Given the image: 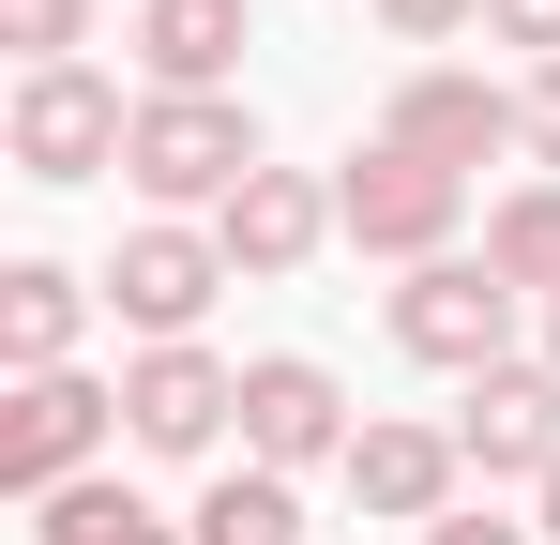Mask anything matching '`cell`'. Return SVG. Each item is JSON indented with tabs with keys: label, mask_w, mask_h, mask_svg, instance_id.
Here are the masks:
<instances>
[{
	"label": "cell",
	"mask_w": 560,
	"mask_h": 545,
	"mask_svg": "<svg viewBox=\"0 0 560 545\" xmlns=\"http://www.w3.org/2000/svg\"><path fill=\"white\" fill-rule=\"evenodd\" d=\"M469 258L500 272V288H515L530 318H546V303H560V182L530 167L515 197H485V243H469Z\"/></svg>",
	"instance_id": "cell-15"
},
{
	"label": "cell",
	"mask_w": 560,
	"mask_h": 545,
	"mask_svg": "<svg viewBox=\"0 0 560 545\" xmlns=\"http://www.w3.org/2000/svg\"><path fill=\"white\" fill-rule=\"evenodd\" d=\"M546 363H560V303H546Z\"/></svg>",
	"instance_id": "cell-24"
},
{
	"label": "cell",
	"mask_w": 560,
	"mask_h": 545,
	"mask_svg": "<svg viewBox=\"0 0 560 545\" xmlns=\"http://www.w3.org/2000/svg\"><path fill=\"white\" fill-rule=\"evenodd\" d=\"M455 485H469V454H455V425H409V409H364V440H349V515L364 531H440L455 515Z\"/></svg>",
	"instance_id": "cell-10"
},
{
	"label": "cell",
	"mask_w": 560,
	"mask_h": 545,
	"mask_svg": "<svg viewBox=\"0 0 560 545\" xmlns=\"http://www.w3.org/2000/svg\"><path fill=\"white\" fill-rule=\"evenodd\" d=\"M485 46H515V61L546 77L560 61V0H485Z\"/></svg>",
	"instance_id": "cell-19"
},
{
	"label": "cell",
	"mask_w": 560,
	"mask_h": 545,
	"mask_svg": "<svg viewBox=\"0 0 560 545\" xmlns=\"http://www.w3.org/2000/svg\"><path fill=\"white\" fill-rule=\"evenodd\" d=\"M0 46H15V77L92 61V0H0Z\"/></svg>",
	"instance_id": "cell-18"
},
{
	"label": "cell",
	"mask_w": 560,
	"mask_h": 545,
	"mask_svg": "<svg viewBox=\"0 0 560 545\" xmlns=\"http://www.w3.org/2000/svg\"><path fill=\"white\" fill-rule=\"evenodd\" d=\"M378 137L469 182V167H500V152H530V106L485 77V61H409V77H394V106H378Z\"/></svg>",
	"instance_id": "cell-6"
},
{
	"label": "cell",
	"mask_w": 560,
	"mask_h": 545,
	"mask_svg": "<svg viewBox=\"0 0 560 545\" xmlns=\"http://www.w3.org/2000/svg\"><path fill=\"white\" fill-rule=\"evenodd\" d=\"M0 152H15V182L77 197V182H106L121 152H137V91L106 77V61H46V77L0 91Z\"/></svg>",
	"instance_id": "cell-2"
},
{
	"label": "cell",
	"mask_w": 560,
	"mask_h": 545,
	"mask_svg": "<svg viewBox=\"0 0 560 545\" xmlns=\"http://www.w3.org/2000/svg\"><path fill=\"white\" fill-rule=\"evenodd\" d=\"M92 272H61V258H0V363L15 379H61L77 363V334H92Z\"/></svg>",
	"instance_id": "cell-14"
},
{
	"label": "cell",
	"mask_w": 560,
	"mask_h": 545,
	"mask_svg": "<svg viewBox=\"0 0 560 545\" xmlns=\"http://www.w3.org/2000/svg\"><path fill=\"white\" fill-rule=\"evenodd\" d=\"M424 545H546V531H530V515H500V500H455Z\"/></svg>",
	"instance_id": "cell-21"
},
{
	"label": "cell",
	"mask_w": 560,
	"mask_h": 545,
	"mask_svg": "<svg viewBox=\"0 0 560 545\" xmlns=\"http://www.w3.org/2000/svg\"><path fill=\"white\" fill-rule=\"evenodd\" d=\"M183 545H303V485H288V469H258V454H228V469L197 485Z\"/></svg>",
	"instance_id": "cell-16"
},
{
	"label": "cell",
	"mask_w": 560,
	"mask_h": 545,
	"mask_svg": "<svg viewBox=\"0 0 560 545\" xmlns=\"http://www.w3.org/2000/svg\"><path fill=\"white\" fill-rule=\"evenodd\" d=\"M106 454H121V379L61 363V379H15V394H0V500H15V515L61 500V485H92Z\"/></svg>",
	"instance_id": "cell-3"
},
{
	"label": "cell",
	"mask_w": 560,
	"mask_h": 545,
	"mask_svg": "<svg viewBox=\"0 0 560 545\" xmlns=\"http://www.w3.org/2000/svg\"><path fill=\"white\" fill-rule=\"evenodd\" d=\"M515 106H530V167L560 182V61H546V77H515Z\"/></svg>",
	"instance_id": "cell-22"
},
{
	"label": "cell",
	"mask_w": 560,
	"mask_h": 545,
	"mask_svg": "<svg viewBox=\"0 0 560 545\" xmlns=\"http://www.w3.org/2000/svg\"><path fill=\"white\" fill-rule=\"evenodd\" d=\"M258 167H273V137H258V106H243V91H137V152H121L137 212L212 228V212H228Z\"/></svg>",
	"instance_id": "cell-1"
},
{
	"label": "cell",
	"mask_w": 560,
	"mask_h": 545,
	"mask_svg": "<svg viewBox=\"0 0 560 545\" xmlns=\"http://www.w3.org/2000/svg\"><path fill=\"white\" fill-rule=\"evenodd\" d=\"M515 318H530V303H515L485 258H424L409 288H394V349H409V363H440L455 394L485 379V363H515Z\"/></svg>",
	"instance_id": "cell-9"
},
{
	"label": "cell",
	"mask_w": 560,
	"mask_h": 545,
	"mask_svg": "<svg viewBox=\"0 0 560 545\" xmlns=\"http://www.w3.org/2000/svg\"><path fill=\"white\" fill-rule=\"evenodd\" d=\"M31 545H183V515H152L121 469H92V485H61V500H31Z\"/></svg>",
	"instance_id": "cell-17"
},
{
	"label": "cell",
	"mask_w": 560,
	"mask_h": 545,
	"mask_svg": "<svg viewBox=\"0 0 560 545\" xmlns=\"http://www.w3.org/2000/svg\"><path fill=\"white\" fill-rule=\"evenodd\" d=\"M212 243H228L243 288H288V272L318 258V243H349V228H334V182H318V167H258L228 212H212Z\"/></svg>",
	"instance_id": "cell-12"
},
{
	"label": "cell",
	"mask_w": 560,
	"mask_h": 545,
	"mask_svg": "<svg viewBox=\"0 0 560 545\" xmlns=\"http://www.w3.org/2000/svg\"><path fill=\"white\" fill-rule=\"evenodd\" d=\"M455 454H469V485H546L560 469V363H485L455 394Z\"/></svg>",
	"instance_id": "cell-11"
},
{
	"label": "cell",
	"mask_w": 560,
	"mask_h": 545,
	"mask_svg": "<svg viewBox=\"0 0 560 545\" xmlns=\"http://www.w3.org/2000/svg\"><path fill=\"white\" fill-rule=\"evenodd\" d=\"M334 228H349L364 258H394V272L469 258V182L424 167V152H394V137H364V152L334 167Z\"/></svg>",
	"instance_id": "cell-4"
},
{
	"label": "cell",
	"mask_w": 560,
	"mask_h": 545,
	"mask_svg": "<svg viewBox=\"0 0 560 545\" xmlns=\"http://www.w3.org/2000/svg\"><path fill=\"white\" fill-rule=\"evenodd\" d=\"M378 31L394 46H455V31H485V0H378Z\"/></svg>",
	"instance_id": "cell-20"
},
{
	"label": "cell",
	"mask_w": 560,
	"mask_h": 545,
	"mask_svg": "<svg viewBox=\"0 0 560 545\" xmlns=\"http://www.w3.org/2000/svg\"><path fill=\"white\" fill-rule=\"evenodd\" d=\"M228 425H243V363L212 349H137L121 363V454H167V469H197V454H228Z\"/></svg>",
	"instance_id": "cell-7"
},
{
	"label": "cell",
	"mask_w": 560,
	"mask_h": 545,
	"mask_svg": "<svg viewBox=\"0 0 560 545\" xmlns=\"http://www.w3.org/2000/svg\"><path fill=\"white\" fill-rule=\"evenodd\" d=\"M349 440H364V409H349V379L318 349H258L243 363V454L258 469L303 485V469H349Z\"/></svg>",
	"instance_id": "cell-8"
},
{
	"label": "cell",
	"mask_w": 560,
	"mask_h": 545,
	"mask_svg": "<svg viewBox=\"0 0 560 545\" xmlns=\"http://www.w3.org/2000/svg\"><path fill=\"white\" fill-rule=\"evenodd\" d=\"M530 531H546V545H560V469H546V485H530Z\"/></svg>",
	"instance_id": "cell-23"
},
{
	"label": "cell",
	"mask_w": 560,
	"mask_h": 545,
	"mask_svg": "<svg viewBox=\"0 0 560 545\" xmlns=\"http://www.w3.org/2000/svg\"><path fill=\"white\" fill-rule=\"evenodd\" d=\"M137 91H243V46H258V15L243 0H137Z\"/></svg>",
	"instance_id": "cell-13"
},
{
	"label": "cell",
	"mask_w": 560,
	"mask_h": 545,
	"mask_svg": "<svg viewBox=\"0 0 560 545\" xmlns=\"http://www.w3.org/2000/svg\"><path fill=\"white\" fill-rule=\"evenodd\" d=\"M92 288H106V318H121L137 349H197L212 288H243V272H228V243H212V228H183V212H137V228H121V258H106Z\"/></svg>",
	"instance_id": "cell-5"
}]
</instances>
